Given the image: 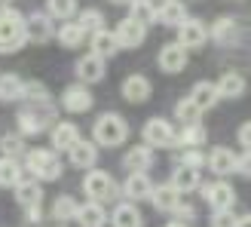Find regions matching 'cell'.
<instances>
[{
  "instance_id": "d590c367",
  "label": "cell",
  "mask_w": 251,
  "mask_h": 227,
  "mask_svg": "<svg viewBox=\"0 0 251 227\" xmlns=\"http://www.w3.org/2000/svg\"><path fill=\"white\" fill-rule=\"evenodd\" d=\"M199 114H202V111H199V108L190 102V98H181V102H178V108H175V117H178L184 126H193V123H199Z\"/></svg>"
},
{
  "instance_id": "f35d334b",
  "label": "cell",
  "mask_w": 251,
  "mask_h": 227,
  "mask_svg": "<svg viewBox=\"0 0 251 227\" xmlns=\"http://www.w3.org/2000/svg\"><path fill=\"white\" fill-rule=\"evenodd\" d=\"M0 150H3V157H12L16 160L22 150H25V142H22V135H16V132H9V135H3L0 138Z\"/></svg>"
},
{
  "instance_id": "7dc6e473",
  "label": "cell",
  "mask_w": 251,
  "mask_h": 227,
  "mask_svg": "<svg viewBox=\"0 0 251 227\" xmlns=\"http://www.w3.org/2000/svg\"><path fill=\"white\" fill-rule=\"evenodd\" d=\"M110 3H126V6H129V3H132V0H110Z\"/></svg>"
},
{
  "instance_id": "6da1fadb",
  "label": "cell",
  "mask_w": 251,
  "mask_h": 227,
  "mask_svg": "<svg viewBox=\"0 0 251 227\" xmlns=\"http://www.w3.org/2000/svg\"><path fill=\"white\" fill-rule=\"evenodd\" d=\"M25 169H28L37 181H55L61 178V160L55 150H46V147H37V150H28L25 157Z\"/></svg>"
},
{
  "instance_id": "f546056e",
  "label": "cell",
  "mask_w": 251,
  "mask_h": 227,
  "mask_svg": "<svg viewBox=\"0 0 251 227\" xmlns=\"http://www.w3.org/2000/svg\"><path fill=\"white\" fill-rule=\"evenodd\" d=\"M117 49H120V43H117V37L110 34V31H104V28H101V31H95V34H92V53H95L98 58L114 56Z\"/></svg>"
},
{
  "instance_id": "836d02e7",
  "label": "cell",
  "mask_w": 251,
  "mask_h": 227,
  "mask_svg": "<svg viewBox=\"0 0 251 227\" xmlns=\"http://www.w3.org/2000/svg\"><path fill=\"white\" fill-rule=\"evenodd\" d=\"M77 206L80 203L71 194H61V197H55V203H52V209H49V212H52L55 221H71L74 215H77Z\"/></svg>"
},
{
  "instance_id": "8fae6325",
  "label": "cell",
  "mask_w": 251,
  "mask_h": 227,
  "mask_svg": "<svg viewBox=\"0 0 251 227\" xmlns=\"http://www.w3.org/2000/svg\"><path fill=\"white\" fill-rule=\"evenodd\" d=\"M52 150L58 154V150H71V144H77L80 142V126L77 123H71V120H61L52 126Z\"/></svg>"
},
{
  "instance_id": "7c38bea8",
  "label": "cell",
  "mask_w": 251,
  "mask_h": 227,
  "mask_svg": "<svg viewBox=\"0 0 251 227\" xmlns=\"http://www.w3.org/2000/svg\"><path fill=\"white\" fill-rule=\"evenodd\" d=\"M61 108L71 111V114H86L92 108V92L86 86H68L61 92Z\"/></svg>"
},
{
  "instance_id": "ee69618b",
  "label": "cell",
  "mask_w": 251,
  "mask_h": 227,
  "mask_svg": "<svg viewBox=\"0 0 251 227\" xmlns=\"http://www.w3.org/2000/svg\"><path fill=\"white\" fill-rule=\"evenodd\" d=\"M175 215H178V218H181V224H184V221L196 218V209H193V206H184V203H178V206H175Z\"/></svg>"
},
{
  "instance_id": "d6a6232c",
  "label": "cell",
  "mask_w": 251,
  "mask_h": 227,
  "mask_svg": "<svg viewBox=\"0 0 251 227\" xmlns=\"http://www.w3.org/2000/svg\"><path fill=\"white\" fill-rule=\"evenodd\" d=\"M22 163L12 160V157H3L0 160V187H16L22 181Z\"/></svg>"
},
{
  "instance_id": "f6af8a7d",
  "label": "cell",
  "mask_w": 251,
  "mask_h": 227,
  "mask_svg": "<svg viewBox=\"0 0 251 227\" xmlns=\"http://www.w3.org/2000/svg\"><path fill=\"white\" fill-rule=\"evenodd\" d=\"M236 227H251V215H242V218H236Z\"/></svg>"
},
{
  "instance_id": "8d00e7d4",
  "label": "cell",
  "mask_w": 251,
  "mask_h": 227,
  "mask_svg": "<svg viewBox=\"0 0 251 227\" xmlns=\"http://www.w3.org/2000/svg\"><path fill=\"white\" fill-rule=\"evenodd\" d=\"M77 25L83 31H101L104 28V16H101V9H83L80 12V19H77Z\"/></svg>"
},
{
  "instance_id": "52a82bcc",
  "label": "cell",
  "mask_w": 251,
  "mask_h": 227,
  "mask_svg": "<svg viewBox=\"0 0 251 227\" xmlns=\"http://www.w3.org/2000/svg\"><path fill=\"white\" fill-rule=\"evenodd\" d=\"M175 142V129L169 126V120L153 117L144 123V144L147 147H172Z\"/></svg>"
},
{
  "instance_id": "7a4b0ae2",
  "label": "cell",
  "mask_w": 251,
  "mask_h": 227,
  "mask_svg": "<svg viewBox=\"0 0 251 227\" xmlns=\"http://www.w3.org/2000/svg\"><path fill=\"white\" fill-rule=\"evenodd\" d=\"M19 135H40L49 123L55 120L52 102H31L25 111H19Z\"/></svg>"
},
{
  "instance_id": "cb8c5ba5",
  "label": "cell",
  "mask_w": 251,
  "mask_h": 227,
  "mask_svg": "<svg viewBox=\"0 0 251 227\" xmlns=\"http://www.w3.org/2000/svg\"><path fill=\"white\" fill-rule=\"evenodd\" d=\"M107 221L114 227H144V218H141V212H138L135 203H120Z\"/></svg>"
},
{
  "instance_id": "bcb514c9",
  "label": "cell",
  "mask_w": 251,
  "mask_h": 227,
  "mask_svg": "<svg viewBox=\"0 0 251 227\" xmlns=\"http://www.w3.org/2000/svg\"><path fill=\"white\" fill-rule=\"evenodd\" d=\"M6 9H9V0H0V16H3Z\"/></svg>"
},
{
  "instance_id": "ba28073f",
  "label": "cell",
  "mask_w": 251,
  "mask_h": 227,
  "mask_svg": "<svg viewBox=\"0 0 251 227\" xmlns=\"http://www.w3.org/2000/svg\"><path fill=\"white\" fill-rule=\"evenodd\" d=\"M208 40V28L199 19H184L178 25V43L184 49H199V46H205Z\"/></svg>"
},
{
  "instance_id": "ac0fdd59",
  "label": "cell",
  "mask_w": 251,
  "mask_h": 227,
  "mask_svg": "<svg viewBox=\"0 0 251 227\" xmlns=\"http://www.w3.org/2000/svg\"><path fill=\"white\" fill-rule=\"evenodd\" d=\"M205 166L215 172V175H233L236 172V154H233V150H227V147H215L205 157Z\"/></svg>"
},
{
  "instance_id": "f1b7e54d",
  "label": "cell",
  "mask_w": 251,
  "mask_h": 227,
  "mask_svg": "<svg viewBox=\"0 0 251 227\" xmlns=\"http://www.w3.org/2000/svg\"><path fill=\"white\" fill-rule=\"evenodd\" d=\"M25 95V80L16 74H0V102H16Z\"/></svg>"
},
{
  "instance_id": "c3c4849f",
  "label": "cell",
  "mask_w": 251,
  "mask_h": 227,
  "mask_svg": "<svg viewBox=\"0 0 251 227\" xmlns=\"http://www.w3.org/2000/svg\"><path fill=\"white\" fill-rule=\"evenodd\" d=\"M166 227H184V224H181V221H172V224H166Z\"/></svg>"
},
{
  "instance_id": "484cf974",
  "label": "cell",
  "mask_w": 251,
  "mask_h": 227,
  "mask_svg": "<svg viewBox=\"0 0 251 227\" xmlns=\"http://www.w3.org/2000/svg\"><path fill=\"white\" fill-rule=\"evenodd\" d=\"M178 194H190L199 187V169H190V166H178L172 172V181H169Z\"/></svg>"
},
{
  "instance_id": "44dd1931",
  "label": "cell",
  "mask_w": 251,
  "mask_h": 227,
  "mask_svg": "<svg viewBox=\"0 0 251 227\" xmlns=\"http://www.w3.org/2000/svg\"><path fill=\"white\" fill-rule=\"evenodd\" d=\"M80 221V227H104L107 224V212H104V206L101 203H83V206H77V215H74Z\"/></svg>"
},
{
  "instance_id": "ab89813d",
  "label": "cell",
  "mask_w": 251,
  "mask_h": 227,
  "mask_svg": "<svg viewBox=\"0 0 251 227\" xmlns=\"http://www.w3.org/2000/svg\"><path fill=\"white\" fill-rule=\"evenodd\" d=\"M181 166H190V169H202V166H205V157L199 154L196 147H190V150H184V160H181Z\"/></svg>"
},
{
  "instance_id": "4dcf8cb0",
  "label": "cell",
  "mask_w": 251,
  "mask_h": 227,
  "mask_svg": "<svg viewBox=\"0 0 251 227\" xmlns=\"http://www.w3.org/2000/svg\"><path fill=\"white\" fill-rule=\"evenodd\" d=\"M55 37H58V43H61V46H68V49H77V46L86 40V31L80 28L77 22H65V25H61V28L55 31Z\"/></svg>"
},
{
  "instance_id": "681fc988",
  "label": "cell",
  "mask_w": 251,
  "mask_h": 227,
  "mask_svg": "<svg viewBox=\"0 0 251 227\" xmlns=\"http://www.w3.org/2000/svg\"><path fill=\"white\" fill-rule=\"evenodd\" d=\"M9 3H12V0H9Z\"/></svg>"
},
{
  "instance_id": "d4e9b609",
  "label": "cell",
  "mask_w": 251,
  "mask_h": 227,
  "mask_svg": "<svg viewBox=\"0 0 251 227\" xmlns=\"http://www.w3.org/2000/svg\"><path fill=\"white\" fill-rule=\"evenodd\" d=\"M150 203H153L159 212H175V206L181 203V194L175 191L172 184H159L150 191Z\"/></svg>"
},
{
  "instance_id": "5b68a950",
  "label": "cell",
  "mask_w": 251,
  "mask_h": 227,
  "mask_svg": "<svg viewBox=\"0 0 251 227\" xmlns=\"http://www.w3.org/2000/svg\"><path fill=\"white\" fill-rule=\"evenodd\" d=\"M83 191L89 194L92 203H104V199L117 197V184H114V178H110L107 172L92 169V172H86V178H83Z\"/></svg>"
},
{
  "instance_id": "3957f363",
  "label": "cell",
  "mask_w": 251,
  "mask_h": 227,
  "mask_svg": "<svg viewBox=\"0 0 251 227\" xmlns=\"http://www.w3.org/2000/svg\"><path fill=\"white\" fill-rule=\"evenodd\" d=\"M92 135H95L98 144L117 147L129 138V123H126V117H120V114H101L92 126Z\"/></svg>"
},
{
  "instance_id": "30bf717a",
  "label": "cell",
  "mask_w": 251,
  "mask_h": 227,
  "mask_svg": "<svg viewBox=\"0 0 251 227\" xmlns=\"http://www.w3.org/2000/svg\"><path fill=\"white\" fill-rule=\"evenodd\" d=\"M49 37H55V28H52V22H49V16L34 12V16L25 19V40L28 43H46Z\"/></svg>"
},
{
  "instance_id": "9c48e42d",
  "label": "cell",
  "mask_w": 251,
  "mask_h": 227,
  "mask_svg": "<svg viewBox=\"0 0 251 227\" xmlns=\"http://www.w3.org/2000/svg\"><path fill=\"white\" fill-rule=\"evenodd\" d=\"M114 37H117V43H120L123 49H135V46H141V43L147 40V25L132 22V19H123L120 28L114 31Z\"/></svg>"
},
{
  "instance_id": "4fadbf2b",
  "label": "cell",
  "mask_w": 251,
  "mask_h": 227,
  "mask_svg": "<svg viewBox=\"0 0 251 227\" xmlns=\"http://www.w3.org/2000/svg\"><path fill=\"white\" fill-rule=\"evenodd\" d=\"M150 191H153V181H150L147 172H129V178L123 184V194L138 203V199H150Z\"/></svg>"
},
{
  "instance_id": "ffe728a7",
  "label": "cell",
  "mask_w": 251,
  "mask_h": 227,
  "mask_svg": "<svg viewBox=\"0 0 251 227\" xmlns=\"http://www.w3.org/2000/svg\"><path fill=\"white\" fill-rule=\"evenodd\" d=\"M77 77H80L83 83H98V80L104 77V58H98L95 53L83 56V58L77 61Z\"/></svg>"
},
{
  "instance_id": "83f0119b",
  "label": "cell",
  "mask_w": 251,
  "mask_h": 227,
  "mask_svg": "<svg viewBox=\"0 0 251 227\" xmlns=\"http://www.w3.org/2000/svg\"><path fill=\"white\" fill-rule=\"evenodd\" d=\"M184 19H187V9H184V3H178V0H166V3L156 9V22L159 25H172V28H178Z\"/></svg>"
},
{
  "instance_id": "e0dca14e",
  "label": "cell",
  "mask_w": 251,
  "mask_h": 227,
  "mask_svg": "<svg viewBox=\"0 0 251 227\" xmlns=\"http://www.w3.org/2000/svg\"><path fill=\"white\" fill-rule=\"evenodd\" d=\"M123 166L129 169V172H144V169H150V166H153V147H147V144H135L132 150H126Z\"/></svg>"
},
{
  "instance_id": "5bb4252c",
  "label": "cell",
  "mask_w": 251,
  "mask_h": 227,
  "mask_svg": "<svg viewBox=\"0 0 251 227\" xmlns=\"http://www.w3.org/2000/svg\"><path fill=\"white\" fill-rule=\"evenodd\" d=\"M187 65V49L181 43H166L159 49V68L166 74H178Z\"/></svg>"
},
{
  "instance_id": "603a6c76",
  "label": "cell",
  "mask_w": 251,
  "mask_h": 227,
  "mask_svg": "<svg viewBox=\"0 0 251 227\" xmlns=\"http://www.w3.org/2000/svg\"><path fill=\"white\" fill-rule=\"evenodd\" d=\"M16 199L22 209H40V199H43V191H40V181H19L16 184Z\"/></svg>"
},
{
  "instance_id": "9a60e30c",
  "label": "cell",
  "mask_w": 251,
  "mask_h": 227,
  "mask_svg": "<svg viewBox=\"0 0 251 227\" xmlns=\"http://www.w3.org/2000/svg\"><path fill=\"white\" fill-rule=\"evenodd\" d=\"M123 95H126V102H132V105L147 102L150 98V80L144 74H129V77L123 80Z\"/></svg>"
},
{
  "instance_id": "1f68e13d",
  "label": "cell",
  "mask_w": 251,
  "mask_h": 227,
  "mask_svg": "<svg viewBox=\"0 0 251 227\" xmlns=\"http://www.w3.org/2000/svg\"><path fill=\"white\" fill-rule=\"evenodd\" d=\"M172 144H181V147H199V144H205V129L199 123H193V126H184V129L175 135V142Z\"/></svg>"
},
{
  "instance_id": "277c9868",
  "label": "cell",
  "mask_w": 251,
  "mask_h": 227,
  "mask_svg": "<svg viewBox=\"0 0 251 227\" xmlns=\"http://www.w3.org/2000/svg\"><path fill=\"white\" fill-rule=\"evenodd\" d=\"M25 43V19L19 9H6L3 16H0V53H16V49H22Z\"/></svg>"
},
{
  "instance_id": "4316f807",
  "label": "cell",
  "mask_w": 251,
  "mask_h": 227,
  "mask_svg": "<svg viewBox=\"0 0 251 227\" xmlns=\"http://www.w3.org/2000/svg\"><path fill=\"white\" fill-rule=\"evenodd\" d=\"M215 86H218V98H239L245 92V77L236 71H227Z\"/></svg>"
},
{
  "instance_id": "2e32d148",
  "label": "cell",
  "mask_w": 251,
  "mask_h": 227,
  "mask_svg": "<svg viewBox=\"0 0 251 227\" xmlns=\"http://www.w3.org/2000/svg\"><path fill=\"white\" fill-rule=\"evenodd\" d=\"M68 160H71V166H77V169H92V166H95V160H98L95 142H83V138H80L77 144H71Z\"/></svg>"
},
{
  "instance_id": "7bdbcfd3",
  "label": "cell",
  "mask_w": 251,
  "mask_h": 227,
  "mask_svg": "<svg viewBox=\"0 0 251 227\" xmlns=\"http://www.w3.org/2000/svg\"><path fill=\"white\" fill-rule=\"evenodd\" d=\"M236 138H239V144H242L245 150H251V120L239 126V132H236Z\"/></svg>"
},
{
  "instance_id": "8992f818",
  "label": "cell",
  "mask_w": 251,
  "mask_h": 227,
  "mask_svg": "<svg viewBox=\"0 0 251 227\" xmlns=\"http://www.w3.org/2000/svg\"><path fill=\"white\" fill-rule=\"evenodd\" d=\"M199 187H202V199L215 212H233L236 191H233L230 181H211V184H199Z\"/></svg>"
},
{
  "instance_id": "b9f144b4",
  "label": "cell",
  "mask_w": 251,
  "mask_h": 227,
  "mask_svg": "<svg viewBox=\"0 0 251 227\" xmlns=\"http://www.w3.org/2000/svg\"><path fill=\"white\" fill-rule=\"evenodd\" d=\"M236 172H242L245 178H251V150H245L242 157H236Z\"/></svg>"
},
{
  "instance_id": "d6986e66",
  "label": "cell",
  "mask_w": 251,
  "mask_h": 227,
  "mask_svg": "<svg viewBox=\"0 0 251 227\" xmlns=\"http://www.w3.org/2000/svg\"><path fill=\"white\" fill-rule=\"evenodd\" d=\"M211 37L221 43V46H233L236 40L242 37V31H239V22H236L233 16H224V19H218L215 22V28H211Z\"/></svg>"
},
{
  "instance_id": "7402d4cb",
  "label": "cell",
  "mask_w": 251,
  "mask_h": 227,
  "mask_svg": "<svg viewBox=\"0 0 251 227\" xmlns=\"http://www.w3.org/2000/svg\"><path fill=\"white\" fill-rule=\"evenodd\" d=\"M190 102L199 108V111H208V108H215L218 105V86L215 83H208V80H199L193 89H190Z\"/></svg>"
},
{
  "instance_id": "e575fe53",
  "label": "cell",
  "mask_w": 251,
  "mask_h": 227,
  "mask_svg": "<svg viewBox=\"0 0 251 227\" xmlns=\"http://www.w3.org/2000/svg\"><path fill=\"white\" fill-rule=\"evenodd\" d=\"M129 19L141 22V25L156 22V6L150 3V0H132V3H129Z\"/></svg>"
},
{
  "instance_id": "60d3db41",
  "label": "cell",
  "mask_w": 251,
  "mask_h": 227,
  "mask_svg": "<svg viewBox=\"0 0 251 227\" xmlns=\"http://www.w3.org/2000/svg\"><path fill=\"white\" fill-rule=\"evenodd\" d=\"M211 227H236V215L233 212H215L211 215Z\"/></svg>"
},
{
  "instance_id": "74e56055",
  "label": "cell",
  "mask_w": 251,
  "mask_h": 227,
  "mask_svg": "<svg viewBox=\"0 0 251 227\" xmlns=\"http://www.w3.org/2000/svg\"><path fill=\"white\" fill-rule=\"evenodd\" d=\"M46 6H49V16L71 19L74 12H77V0H46Z\"/></svg>"
}]
</instances>
